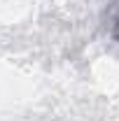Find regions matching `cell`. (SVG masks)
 I'll return each mask as SVG.
<instances>
[{
	"label": "cell",
	"instance_id": "1",
	"mask_svg": "<svg viewBox=\"0 0 119 121\" xmlns=\"http://www.w3.org/2000/svg\"><path fill=\"white\" fill-rule=\"evenodd\" d=\"M112 28H114V35L119 37V12H117V16H114V23H112Z\"/></svg>",
	"mask_w": 119,
	"mask_h": 121
}]
</instances>
